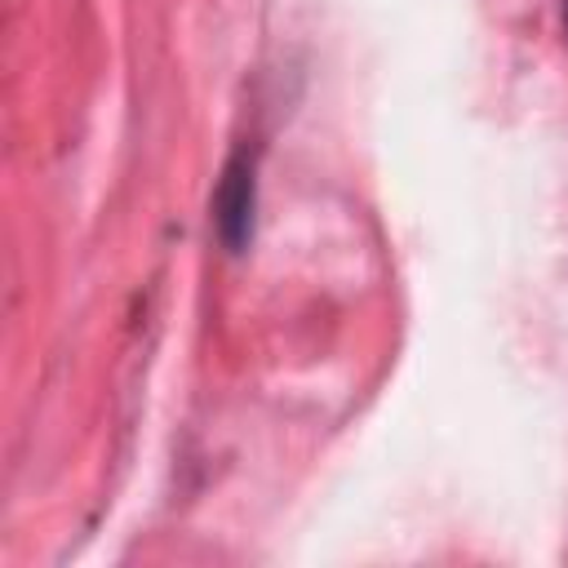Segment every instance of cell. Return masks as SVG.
<instances>
[{
	"instance_id": "6da1fadb",
	"label": "cell",
	"mask_w": 568,
	"mask_h": 568,
	"mask_svg": "<svg viewBox=\"0 0 568 568\" xmlns=\"http://www.w3.org/2000/svg\"><path fill=\"white\" fill-rule=\"evenodd\" d=\"M253 204H257L253 155L240 146L226 160L217 195H213V226H217V240L226 244V253H244V244L253 240Z\"/></svg>"
},
{
	"instance_id": "7a4b0ae2",
	"label": "cell",
	"mask_w": 568,
	"mask_h": 568,
	"mask_svg": "<svg viewBox=\"0 0 568 568\" xmlns=\"http://www.w3.org/2000/svg\"><path fill=\"white\" fill-rule=\"evenodd\" d=\"M564 31H568V0H564Z\"/></svg>"
}]
</instances>
